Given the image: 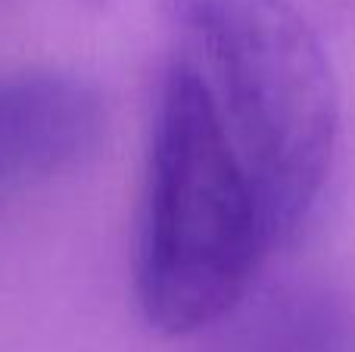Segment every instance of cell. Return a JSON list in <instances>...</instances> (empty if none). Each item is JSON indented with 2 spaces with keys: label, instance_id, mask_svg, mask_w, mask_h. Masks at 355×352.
<instances>
[{
  "label": "cell",
  "instance_id": "cell-1",
  "mask_svg": "<svg viewBox=\"0 0 355 352\" xmlns=\"http://www.w3.org/2000/svg\"><path fill=\"white\" fill-rule=\"evenodd\" d=\"M287 243L246 156L196 81L166 60L135 256L137 303L147 322L172 337L218 324Z\"/></svg>",
  "mask_w": 355,
  "mask_h": 352
},
{
  "label": "cell",
  "instance_id": "cell-3",
  "mask_svg": "<svg viewBox=\"0 0 355 352\" xmlns=\"http://www.w3.org/2000/svg\"><path fill=\"white\" fill-rule=\"evenodd\" d=\"M103 100L66 72L0 75V193L78 166L103 134Z\"/></svg>",
  "mask_w": 355,
  "mask_h": 352
},
{
  "label": "cell",
  "instance_id": "cell-4",
  "mask_svg": "<svg viewBox=\"0 0 355 352\" xmlns=\"http://www.w3.org/2000/svg\"><path fill=\"white\" fill-rule=\"evenodd\" d=\"M202 352H355V309L334 287L284 284L212 324Z\"/></svg>",
  "mask_w": 355,
  "mask_h": 352
},
{
  "label": "cell",
  "instance_id": "cell-2",
  "mask_svg": "<svg viewBox=\"0 0 355 352\" xmlns=\"http://www.w3.org/2000/svg\"><path fill=\"white\" fill-rule=\"evenodd\" d=\"M166 56L196 81L293 240L340 131L337 81L312 25L290 0H166Z\"/></svg>",
  "mask_w": 355,
  "mask_h": 352
}]
</instances>
